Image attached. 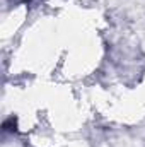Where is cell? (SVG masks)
I'll list each match as a JSON object with an SVG mask.
<instances>
[{
    "mask_svg": "<svg viewBox=\"0 0 145 147\" xmlns=\"http://www.w3.org/2000/svg\"><path fill=\"white\" fill-rule=\"evenodd\" d=\"M26 2H29V0H26Z\"/></svg>",
    "mask_w": 145,
    "mask_h": 147,
    "instance_id": "obj_1",
    "label": "cell"
}]
</instances>
